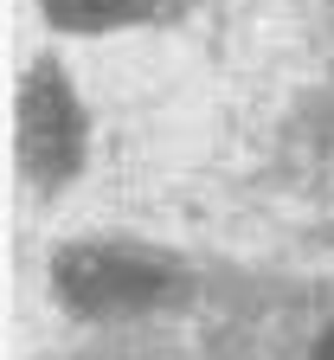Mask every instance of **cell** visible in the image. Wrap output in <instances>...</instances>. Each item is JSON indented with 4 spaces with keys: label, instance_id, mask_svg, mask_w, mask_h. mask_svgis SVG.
Listing matches in <instances>:
<instances>
[{
    "label": "cell",
    "instance_id": "obj_1",
    "mask_svg": "<svg viewBox=\"0 0 334 360\" xmlns=\"http://www.w3.org/2000/svg\"><path fill=\"white\" fill-rule=\"evenodd\" d=\"M58 290L84 309H135V302H155L167 290V270L122 257V251H71L58 264Z\"/></svg>",
    "mask_w": 334,
    "mask_h": 360
},
{
    "label": "cell",
    "instance_id": "obj_2",
    "mask_svg": "<svg viewBox=\"0 0 334 360\" xmlns=\"http://www.w3.org/2000/svg\"><path fill=\"white\" fill-rule=\"evenodd\" d=\"M20 148H26V161H32V174H45V180L71 174V161H77V110H71V90H65L52 71H39V77L26 84Z\"/></svg>",
    "mask_w": 334,
    "mask_h": 360
},
{
    "label": "cell",
    "instance_id": "obj_4",
    "mask_svg": "<svg viewBox=\"0 0 334 360\" xmlns=\"http://www.w3.org/2000/svg\"><path fill=\"white\" fill-rule=\"evenodd\" d=\"M315 360H334V328H328V341L315 347Z\"/></svg>",
    "mask_w": 334,
    "mask_h": 360
},
{
    "label": "cell",
    "instance_id": "obj_3",
    "mask_svg": "<svg viewBox=\"0 0 334 360\" xmlns=\"http://www.w3.org/2000/svg\"><path fill=\"white\" fill-rule=\"evenodd\" d=\"M141 0H52V20L58 26H116V20H135Z\"/></svg>",
    "mask_w": 334,
    "mask_h": 360
}]
</instances>
